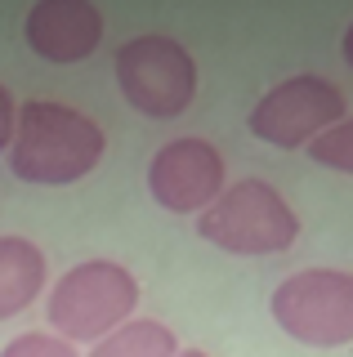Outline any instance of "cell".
I'll list each match as a JSON object with an SVG mask.
<instances>
[{
	"mask_svg": "<svg viewBox=\"0 0 353 357\" xmlns=\"http://www.w3.org/2000/svg\"><path fill=\"white\" fill-rule=\"evenodd\" d=\"M340 54H345V63L353 67V22H349V31H345V40H340Z\"/></svg>",
	"mask_w": 353,
	"mask_h": 357,
	"instance_id": "5bb4252c",
	"label": "cell"
},
{
	"mask_svg": "<svg viewBox=\"0 0 353 357\" xmlns=\"http://www.w3.org/2000/svg\"><path fill=\"white\" fill-rule=\"evenodd\" d=\"M107 152L103 130L85 112L54 98H27L18 107L14 143H9V170L36 188H68L76 178L98 170Z\"/></svg>",
	"mask_w": 353,
	"mask_h": 357,
	"instance_id": "6da1fadb",
	"label": "cell"
},
{
	"mask_svg": "<svg viewBox=\"0 0 353 357\" xmlns=\"http://www.w3.org/2000/svg\"><path fill=\"white\" fill-rule=\"evenodd\" d=\"M174 353H179L174 331L152 317H130L126 326H117L90 349V357H174Z\"/></svg>",
	"mask_w": 353,
	"mask_h": 357,
	"instance_id": "30bf717a",
	"label": "cell"
},
{
	"mask_svg": "<svg viewBox=\"0 0 353 357\" xmlns=\"http://www.w3.org/2000/svg\"><path fill=\"white\" fill-rule=\"evenodd\" d=\"M228 188V170L215 143L197 139H170L148 161V192L170 215H202L206 206Z\"/></svg>",
	"mask_w": 353,
	"mask_h": 357,
	"instance_id": "52a82bcc",
	"label": "cell"
},
{
	"mask_svg": "<svg viewBox=\"0 0 353 357\" xmlns=\"http://www.w3.org/2000/svg\"><path fill=\"white\" fill-rule=\"evenodd\" d=\"M117 85L135 112L152 121H174L197 94V63L170 36H135L117 50Z\"/></svg>",
	"mask_w": 353,
	"mask_h": 357,
	"instance_id": "277c9868",
	"label": "cell"
},
{
	"mask_svg": "<svg viewBox=\"0 0 353 357\" xmlns=\"http://www.w3.org/2000/svg\"><path fill=\"white\" fill-rule=\"evenodd\" d=\"M273 321L300 344L340 349L353 344V273L304 268L273 290Z\"/></svg>",
	"mask_w": 353,
	"mask_h": 357,
	"instance_id": "5b68a950",
	"label": "cell"
},
{
	"mask_svg": "<svg viewBox=\"0 0 353 357\" xmlns=\"http://www.w3.org/2000/svg\"><path fill=\"white\" fill-rule=\"evenodd\" d=\"M308 156H313L317 165H326V170L353 174V116L340 121V126H331L326 134H317V139L308 143Z\"/></svg>",
	"mask_w": 353,
	"mask_h": 357,
	"instance_id": "8fae6325",
	"label": "cell"
},
{
	"mask_svg": "<svg viewBox=\"0 0 353 357\" xmlns=\"http://www.w3.org/2000/svg\"><path fill=\"white\" fill-rule=\"evenodd\" d=\"M14 126H18V103H14V94L0 85V152H9V143H14Z\"/></svg>",
	"mask_w": 353,
	"mask_h": 357,
	"instance_id": "4fadbf2b",
	"label": "cell"
},
{
	"mask_svg": "<svg viewBox=\"0 0 353 357\" xmlns=\"http://www.w3.org/2000/svg\"><path fill=\"white\" fill-rule=\"evenodd\" d=\"M45 255L27 237H0V321L18 317L45 295Z\"/></svg>",
	"mask_w": 353,
	"mask_h": 357,
	"instance_id": "9c48e42d",
	"label": "cell"
},
{
	"mask_svg": "<svg viewBox=\"0 0 353 357\" xmlns=\"http://www.w3.org/2000/svg\"><path fill=\"white\" fill-rule=\"evenodd\" d=\"M0 357H76V349L68 340H59V335H50V331H27V335H18V340H9L5 349H0Z\"/></svg>",
	"mask_w": 353,
	"mask_h": 357,
	"instance_id": "7c38bea8",
	"label": "cell"
},
{
	"mask_svg": "<svg viewBox=\"0 0 353 357\" xmlns=\"http://www.w3.org/2000/svg\"><path fill=\"white\" fill-rule=\"evenodd\" d=\"M197 237L228 255H278L300 237V219L264 178H237L197 215Z\"/></svg>",
	"mask_w": 353,
	"mask_h": 357,
	"instance_id": "3957f363",
	"label": "cell"
},
{
	"mask_svg": "<svg viewBox=\"0 0 353 357\" xmlns=\"http://www.w3.org/2000/svg\"><path fill=\"white\" fill-rule=\"evenodd\" d=\"M139 308V282L126 264L117 259H85L68 268L45 295V317L59 340L98 344L103 335L126 326Z\"/></svg>",
	"mask_w": 353,
	"mask_h": 357,
	"instance_id": "7a4b0ae2",
	"label": "cell"
},
{
	"mask_svg": "<svg viewBox=\"0 0 353 357\" xmlns=\"http://www.w3.org/2000/svg\"><path fill=\"white\" fill-rule=\"evenodd\" d=\"M340 116H345L340 85L322 81V76H291L255 103L250 134L273 148H308L317 134L340 126Z\"/></svg>",
	"mask_w": 353,
	"mask_h": 357,
	"instance_id": "8992f818",
	"label": "cell"
},
{
	"mask_svg": "<svg viewBox=\"0 0 353 357\" xmlns=\"http://www.w3.org/2000/svg\"><path fill=\"white\" fill-rule=\"evenodd\" d=\"M174 357H211V353H202V349H179Z\"/></svg>",
	"mask_w": 353,
	"mask_h": 357,
	"instance_id": "9a60e30c",
	"label": "cell"
},
{
	"mask_svg": "<svg viewBox=\"0 0 353 357\" xmlns=\"http://www.w3.org/2000/svg\"><path fill=\"white\" fill-rule=\"evenodd\" d=\"M23 36L45 63H81L103 40V14L90 0H40L27 9Z\"/></svg>",
	"mask_w": 353,
	"mask_h": 357,
	"instance_id": "ba28073f",
	"label": "cell"
}]
</instances>
